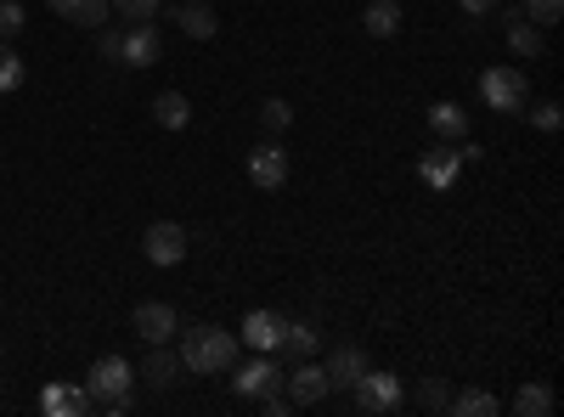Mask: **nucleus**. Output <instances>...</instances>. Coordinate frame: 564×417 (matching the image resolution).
<instances>
[{
	"mask_svg": "<svg viewBox=\"0 0 564 417\" xmlns=\"http://www.w3.org/2000/svg\"><path fill=\"white\" fill-rule=\"evenodd\" d=\"M446 411H457V417H497V395L491 389H463V395L446 400Z\"/></svg>",
	"mask_w": 564,
	"mask_h": 417,
	"instance_id": "4be33fe9",
	"label": "nucleus"
},
{
	"mask_svg": "<svg viewBox=\"0 0 564 417\" xmlns=\"http://www.w3.org/2000/svg\"><path fill=\"white\" fill-rule=\"evenodd\" d=\"M513 411L520 417H547L553 411V389L547 384H525L520 395H513Z\"/></svg>",
	"mask_w": 564,
	"mask_h": 417,
	"instance_id": "b1692460",
	"label": "nucleus"
},
{
	"mask_svg": "<svg viewBox=\"0 0 564 417\" xmlns=\"http://www.w3.org/2000/svg\"><path fill=\"white\" fill-rule=\"evenodd\" d=\"M417 400L430 406V411H446V400H452V384H446V378H423V384H417Z\"/></svg>",
	"mask_w": 564,
	"mask_h": 417,
	"instance_id": "c85d7f7f",
	"label": "nucleus"
},
{
	"mask_svg": "<svg viewBox=\"0 0 564 417\" xmlns=\"http://www.w3.org/2000/svg\"><path fill=\"white\" fill-rule=\"evenodd\" d=\"M430 130L446 135V142H463V135H468V108H457V102H435V108H430Z\"/></svg>",
	"mask_w": 564,
	"mask_h": 417,
	"instance_id": "aec40b11",
	"label": "nucleus"
},
{
	"mask_svg": "<svg viewBox=\"0 0 564 417\" xmlns=\"http://www.w3.org/2000/svg\"><path fill=\"white\" fill-rule=\"evenodd\" d=\"M119 45H124V34L119 29H102V57L108 63H119Z\"/></svg>",
	"mask_w": 564,
	"mask_h": 417,
	"instance_id": "473e14b6",
	"label": "nucleus"
},
{
	"mask_svg": "<svg viewBox=\"0 0 564 417\" xmlns=\"http://www.w3.org/2000/svg\"><path fill=\"white\" fill-rule=\"evenodd\" d=\"M457 7H463L468 18H486V12H497V7H502V0H457Z\"/></svg>",
	"mask_w": 564,
	"mask_h": 417,
	"instance_id": "72a5a7b5",
	"label": "nucleus"
},
{
	"mask_svg": "<svg viewBox=\"0 0 564 417\" xmlns=\"http://www.w3.org/2000/svg\"><path fill=\"white\" fill-rule=\"evenodd\" d=\"M57 18L79 23V29H108V12H113V0H45Z\"/></svg>",
	"mask_w": 564,
	"mask_h": 417,
	"instance_id": "2eb2a0df",
	"label": "nucleus"
},
{
	"mask_svg": "<svg viewBox=\"0 0 564 417\" xmlns=\"http://www.w3.org/2000/svg\"><path fill=\"white\" fill-rule=\"evenodd\" d=\"M531 119H536V130H558V124H564L558 102H536V108H531Z\"/></svg>",
	"mask_w": 564,
	"mask_h": 417,
	"instance_id": "7c9ffc66",
	"label": "nucleus"
},
{
	"mask_svg": "<svg viewBox=\"0 0 564 417\" xmlns=\"http://www.w3.org/2000/svg\"><path fill=\"white\" fill-rule=\"evenodd\" d=\"M130 384H135V366L124 361V355H102V361H90V373H85V389H90V400H124L130 395Z\"/></svg>",
	"mask_w": 564,
	"mask_h": 417,
	"instance_id": "20e7f679",
	"label": "nucleus"
},
{
	"mask_svg": "<svg viewBox=\"0 0 564 417\" xmlns=\"http://www.w3.org/2000/svg\"><path fill=\"white\" fill-rule=\"evenodd\" d=\"M367 350H356V344H345V350H334V355H327L322 361V373H327V389H350L361 373H367Z\"/></svg>",
	"mask_w": 564,
	"mask_h": 417,
	"instance_id": "4468645a",
	"label": "nucleus"
},
{
	"mask_svg": "<svg viewBox=\"0 0 564 417\" xmlns=\"http://www.w3.org/2000/svg\"><path fill=\"white\" fill-rule=\"evenodd\" d=\"M480 97H486L491 113H525L531 85H525V74L513 68V63H502V68H486L480 74Z\"/></svg>",
	"mask_w": 564,
	"mask_h": 417,
	"instance_id": "f03ea898",
	"label": "nucleus"
},
{
	"mask_svg": "<svg viewBox=\"0 0 564 417\" xmlns=\"http://www.w3.org/2000/svg\"><path fill=\"white\" fill-rule=\"evenodd\" d=\"M249 180L260 193H282V187H289V153H282L276 142H260L249 153Z\"/></svg>",
	"mask_w": 564,
	"mask_h": 417,
	"instance_id": "0eeeda50",
	"label": "nucleus"
},
{
	"mask_svg": "<svg viewBox=\"0 0 564 417\" xmlns=\"http://www.w3.org/2000/svg\"><path fill=\"white\" fill-rule=\"evenodd\" d=\"M29 79V68H23V57L12 52V40H0V97H7V90H18Z\"/></svg>",
	"mask_w": 564,
	"mask_h": 417,
	"instance_id": "393cba45",
	"label": "nucleus"
},
{
	"mask_svg": "<svg viewBox=\"0 0 564 417\" xmlns=\"http://www.w3.org/2000/svg\"><path fill=\"white\" fill-rule=\"evenodd\" d=\"M170 18L181 23V34H186V40H215V29H220V18L204 7V0H186V7H175Z\"/></svg>",
	"mask_w": 564,
	"mask_h": 417,
	"instance_id": "a211bd4d",
	"label": "nucleus"
},
{
	"mask_svg": "<svg viewBox=\"0 0 564 417\" xmlns=\"http://www.w3.org/2000/svg\"><path fill=\"white\" fill-rule=\"evenodd\" d=\"M350 406H356L361 417L395 411V406H401V378H395V373H379V366H367V373L350 384Z\"/></svg>",
	"mask_w": 564,
	"mask_h": 417,
	"instance_id": "7ed1b4c3",
	"label": "nucleus"
},
{
	"mask_svg": "<svg viewBox=\"0 0 564 417\" xmlns=\"http://www.w3.org/2000/svg\"><path fill=\"white\" fill-rule=\"evenodd\" d=\"M141 254H148L153 265H181L186 260V231L175 220H153L148 231H141Z\"/></svg>",
	"mask_w": 564,
	"mask_h": 417,
	"instance_id": "423d86ee",
	"label": "nucleus"
},
{
	"mask_svg": "<svg viewBox=\"0 0 564 417\" xmlns=\"http://www.w3.org/2000/svg\"><path fill=\"white\" fill-rule=\"evenodd\" d=\"M181 373H186V366H181V355H175L170 344H148V361H141V378H148L153 389H170Z\"/></svg>",
	"mask_w": 564,
	"mask_h": 417,
	"instance_id": "f3484780",
	"label": "nucleus"
},
{
	"mask_svg": "<svg viewBox=\"0 0 564 417\" xmlns=\"http://www.w3.org/2000/svg\"><path fill=\"white\" fill-rule=\"evenodd\" d=\"M113 7H119L130 23H141V18H153V12H159V0H113Z\"/></svg>",
	"mask_w": 564,
	"mask_h": 417,
	"instance_id": "c756f323",
	"label": "nucleus"
},
{
	"mask_svg": "<svg viewBox=\"0 0 564 417\" xmlns=\"http://www.w3.org/2000/svg\"><path fill=\"white\" fill-rule=\"evenodd\" d=\"M361 29H367V34H379V40L401 34V7H395V0H367V12H361Z\"/></svg>",
	"mask_w": 564,
	"mask_h": 417,
	"instance_id": "6ab92c4d",
	"label": "nucleus"
},
{
	"mask_svg": "<svg viewBox=\"0 0 564 417\" xmlns=\"http://www.w3.org/2000/svg\"><path fill=\"white\" fill-rule=\"evenodd\" d=\"M282 328H289V316H276V310H249L243 328H238V339H243L249 350H260V355H276Z\"/></svg>",
	"mask_w": 564,
	"mask_h": 417,
	"instance_id": "9d476101",
	"label": "nucleus"
},
{
	"mask_svg": "<svg viewBox=\"0 0 564 417\" xmlns=\"http://www.w3.org/2000/svg\"><path fill=\"white\" fill-rule=\"evenodd\" d=\"M260 124H265L271 135H282V130L294 124V108L282 102V97H265V102H260Z\"/></svg>",
	"mask_w": 564,
	"mask_h": 417,
	"instance_id": "bb28decb",
	"label": "nucleus"
},
{
	"mask_svg": "<svg viewBox=\"0 0 564 417\" xmlns=\"http://www.w3.org/2000/svg\"><path fill=\"white\" fill-rule=\"evenodd\" d=\"M260 400H265V411H271V417H289V411H294V400H289V395H276V389H271V395H260Z\"/></svg>",
	"mask_w": 564,
	"mask_h": 417,
	"instance_id": "2f4dec72",
	"label": "nucleus"
},
{
	"mask_svg": "<svg viewBox=\"0 0 564 417\" xmlns=\"http://www.w3.org/2000/svg\"><path fill=\"white\" fill-rule=\"evenodd\" d=\"M508 52L520 57V63H536V57L547 52V45H542V29H536V23H525V18H520V7L508 12Z\"/></svg>",
	"mask_w": 564,
	"mask_h": 417,
	"instance_id": "dca6fc26",
	"label": "nucleus"
},
{
	"mask_svg": "<svg viewBox=\"0 0 564 417\" xmlns=\"http://www.w3.org/2000/svg\"><path fill=\"white\" fill-rule=\"evenodd\" d=\"M282 384H289V400H294V406H322L327 395H334V389H327V373H322V366H316L311 355H305V361H300Z\"/></svg>",
	"mask_w": 564,
	"mask_h": 417,
	"instance_id": "9b49d317",
	"label": "nucleus"
},
{
	"mask_svg": "<svg viewBox=\"0 0 564 417\" xmlns=\"http://www.w3.org/2000/svg\"><path fill=\"white\" fill-rule=\"evenodd\" d=\"M153 119H159L164 130H181L186 119H193V102H186V97H181V90H164V97L153 102Z\"/></svg>",
	"mask_w": 564,
	"mask_h": 417,
	"instance_id": "5701e85b",
	"label": "nucleus"
},
{
	"mask_svg": "<svg viewBox=\"0 0 564 417\" xmlns=\"http://www.w3.org/2000/svg\"><path fill=\"white\" fill-rule=\"evenodd\" d=\"M457 169H463V153H452V147H430V153L417 158V175H423V187H435V193H452Z\"/></svg>",
	"mask_w": 564,
	"mask_h": 417,
	"instance_id": "ddd939ff",
	"label": "nucleus"
},
{
	"mask_svg": "<svg viewBox=\"0 0 564 417\" xmlns=\"http://www.w3.org/2000/svg\"><path fill=\"white\" fill-rule=\"evenodd\" d=\"M238 350H243V339L238 333H226V328H215V321H204V328H186L181 333V366L186 373H198V378H215V373H231L238 366Z\"/></svg>",
	"mask_w": 564,
	"mask_h": 417,
	"instance_id": "f257e3e1",
	"label": "nucleus"
},
{
	"mask_svg": "<svg viewBox=\"0 0 564 417\" xmlns=\"http://www.w3.org/2000/svg\"><path fill=\"white\" fill-rule=\"evenodd\" d=\"M23 23H29L23 0H0V40H18V34H23Z\"/></svg>",
	"mask_w": 564,
	"mask_h": 417,
	"instance_id": "cd10ccee",
	"label": "nucleus"
},
{
	"mask_svg": "<svg viewBox=\"0 0 564 417\" xmlns=\"http://www.w3.org/2000/svg\"><path fill=\"white\" fill-rule=\"evenodd\" d=\"M316 344H322V333L311 328V321H289V328H282V355H294V361H305V355H316Z\"/></svg>",
	"mask_w": 564,
	"mask_h": 417,
	"instance_id": "412c9836",
	"label": "nucleus"
},
{
	"mask_svg": "<svg viewBox=\"0 0 564 417\" xmlns=\"http://www.w3.org/2000/svg\"><path fill=\"white\" fill-rule=\"evenodd\" d=\"M159 57H164V34H159V23H153V18L130 23V29H124V45H119V63H124V68H153Z\"/></svg>",
	"mask_w": 564,
	"mask_h": 417,
	"instance_id": "39448f33",
	"label": "nucleus"
},
{
	"mask_svg": "<svg viewBox=\"0 0 564 417\" xmlns=\"http://www.w3.org/2000/svg\"><path fill=\"white\" fill-rule=\"evenodd\" d=\"M520 18L536 23V29H547V23L564 18V0H520Z\"/></svg>",
	"mask_w": 564,
	"mask_h": 417,
	"instance_id": "a878e982",
	"label": "nucleus"
},
{
	"mask_svg": "<svg viewBox=\"0 0 564 417\" xmlns=\"http://www.w3.org/2000/svg\"><path fill=\"white\" fill-rule=\"evenodd\" d=\"M282 384V373H276V361L271 355H260L254 350V361H243V366H231V389H238L243 400H260V395H271Z\"/></svg>",
	"mask_w": 564,
	"mask_h": 417,
	"instance_id": "6e6552de",
	"label": "nucleus"
},
{
	"mask_svg": "<svg viewBox=\"0 0 564 417\" xmlns=\"http://www.w3.org/2000/svg\"><path fill=\"white\" fill-rule=\"evenodd\" d=\"M130 328L148 339V344H170L175 333H181V316L170 310V305H159V299H148V305H135V316H130Z\"/></svg>",
	"mask_w": 564,
	"mask_h": 417,
	"instance_id": "1a4fd4ad",
	"label": "nucleus"
},
{
	"mask_svg": "<svg viewBox=\"0 0 564 417\" xmlns=\"http://www.w3.org/2000/svg\"><path fill=\"white\" fill-rule=\"evenodd\" d=\"M90 406H97V400H90L85 384H45L40 389V411L45 417H85Z\"/></svg>",
	"mask_w": 564,
	"mask_h": 417,
	"instance_id": "f8f14e48",
	"label": "nucleus"
}]
</instances>
